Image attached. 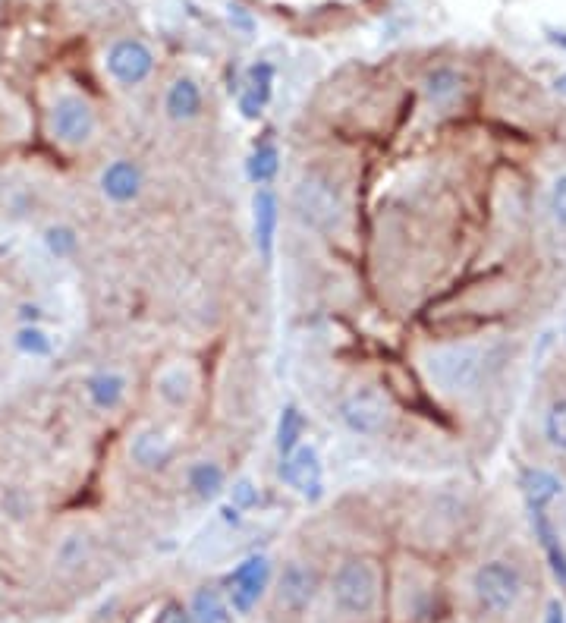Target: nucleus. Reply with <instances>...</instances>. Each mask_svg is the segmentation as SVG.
I'll use <instances>...</instances> for the list:
<instances>
[{"mask_svg": "<svg viewBox=\"0 0 566 623\" xmlns=\"http://www.w3.org/2000/svg\"><path fill=\"white\" fill-rule=\"evenodd\" d=\"M271 79H274V70L268 67V63H258V67L249 70V89H246L243 98H239V107H243L246 117H258L261 107L268 104V98H271Z\"/></svg>", "mask_w": 566, "mask_h": 623, "instance_id": "dca6fc26", "label": "nucleus"}, {"mask_svg": "<svg viewBox=\"0 0 566 623\" xmlns=\"http://www.w3.org/2000/svg\"><path fill=\"white\" fill-rule=\"evenodd\" d=\"M274 174H277V148H271V145L258 148V152L252 155V161H249V177L255 183H268Z\"/></svg>", "mask_w": 566, "mask_h": 623, "instance_id": "b1692460", "label": "nucleus"}, {"mask_svg": "<svg viewBox=\"0 0 566 623\" xmlns=\"http://www.w3.org/2000/svg\"><path fill=\"white\" fill-rule=\"evenodd\" d=\"M189 485H192V491L199 494L202 501H211V498H217V494H221V488H224V469L217 466V463H211V460L195 463V466L189 469Z\"/></svg>", "mask_w": 566, "mask_h": 623, "instance_id": "6ab92c4d", "label": "nucleus"}, {"mask_svg": "<svg viewBox=\"0 0 566 623\" xmlns=\"http://www.w3.org/2000/svg\"><path fill=\"white\" fill-rule=\"evenodd\" d=\"M544 623H566V617H563V608L557 605V601H554V605L548 608V620H544Z\"/></svg>", "mask_w": 566, "mask_h": 623, "instance_id": "7c9ffc66", "label": "nucleus"}, {"mask_svg": "<svg viewBox=\"0 0 566 623\" xmlns=\"http://www.w3.org/2000/svg\"><path fill=\"white\" fill-rule=\"evenodd\" d=\"M315 592H318V576L312 567L299 564V561L283 567L280 583H277L280 608H287L290 614H302L315 601Z\"/></svg>", "mask_w": 566, "mask_h": 623, "instance_id": "6e6552de", "label": "nucleus"}, {"mask_svg": "<svg viewBox=\"0 0 566 623\" xmlns=\"http://www.w3.org/2000/svg\"><path fill=\"white\" fill-rule=\"evenodd\" d=\"M230 23H239L246 32L252 29V23H249V16L243 13V7H230Z\"/></svg>", "mask_w": 566, "mask_h": 623, "instance_id": "c756f323", "label": "nucleus"}, {"mask_svg": "<svg viewBox=\"0 0 566 623\" xmlns=\"http://www.w3.org/2000/svg\"><path fill=\"white\" fill-rule=\"evenodd\" d=\"M126 394V381L117 372H101L95 378H89V397L101 410H114V406L123 400Z\"/></svg>", "mask_w": 566, "mask_h": 623, "instance_id": "a211bd4d", "label": "nucleus"}, {"mask_svg": "<svg viewBox=\"0 0 566 623\" xmlns=\"http://www.w3.org/2000/svg\"><path fill=\"white\" fill-rule=\"evenodd\" d=\"M19 347H23L26 353H48L51 343H48V337L41 334L38 328H26L23 334H19Z\"/></svg>", "mask_w": 566, "mask_h": 623, "instance_id": "bb28decb", "label": "nucleus"}, {"mask_svg": "<svg viewBox=\"0 0 566 623\" xmlns=\"http://www.w3.org/2000/svg\"><path fill=\"white\" fill-rule=\"evenodd\" d=\"M340 419L353 435L378 438L387 432L390 422H394V406L387 403L384 394H378L372 388H362V391H353L340 403Z\"/></svg>", "mask_w": 566, "mask_h": 623, "instance_id": "423d86ee", "label": "nucleus"}, {"mask_svg": "<svg viewBox=\"0 0 566 623\" xmlns=\"http://www.w3.org/2000/svg\"><path fill=\"white\" fill-rule=\"evenodd\" d=\"M104 67L120 85H142L155 70V54L139 38H120L107 51Z\"/></svg>", "mask_w": 566, "mask_h": 623, "instance_id": "0eeeda50", "label": "nucleus"}, {"mask_svg": "<svg viewBox=\"0 0 566 623\" xmlns=\"http://www.w3.org/2000/svg\"><path fill=\"white\" fill-rule=\"evenodd\" d=\"M192 617L195 623H230L233 608L227 605V598L221 592L205 586L192 595Z\"/></svg>", "mask_w": 566, "mask_h": 623, "instance_id": "f3484780", "label": "nucleus"}, {"mask_svg": "<svg viewBox=\"0 0 566 623\" xmlns=\"http://www.w3.org/2000/svg\"><path fill=\"white\" fill-rule=\"evenodd\" d=\"M472 592L478 608L488 614H507L516 608V601L522 595V576L513 564L507 561H488L475 570L472 576Z\"/></svg>", "mask_w": 566, "mask_h": 623, "instance_id": "39448f33", "label": "nucleus"}, {"mask_svg": "<svg viewBox=\"0 0 566 623\" xmlns=\"http://www.w3.org/2000/svg\"><path fill=\"white\" fill-rule=\"evenodd\" d=\"M101 192L111 202H117V205H126V202L139 199V192H142V170H139V164L126 161V158L107 164L104 174H101Z\"/></svg>", "mask_w": 566, "mask_h": 623, "instance_id": "9b49d317", "label": "nucleus"}, {"mask_svg": "<svg viewBox=\"0 0 566 623\" xmlns=\"http://www.w3.org/2000/svg\"><path fill=\"white\" fill-rule=\"evenodd\" d=\"M460 92H463V79L453 70H434L425 79V95L431 98V104H450L460 98Z\"/></svg>", "mask_w": 566, "mask_h": 623, "instance_id": "aec40b11", "label": "nucleus"}, {"mask_svg": "<svg viewBox=\"0 0 566 623\" xmlns=\"http://www.w3.org/2000/svg\"><path fill=\"white\" fill-rule=\"evenodd\" d=\"M522 488H526V494H529L532 510H544V504L554 501L557 494H560V482L554 476H548V472H541V469L526 472V479H522Z\"/></svg>", "mask_w": 566, "mask_h": 623, "instance_id": "412c9836", "label": "nucleus"}, {"mask_svg": "<svg viewBox=\"0 0 566 623\" xmlns=\"http://www.w3.org/2000/svg\"><path fill=\"white\" fill-rule=\"evenodd\" d=\"M302 428H306V419L296 410V406H287L280 416V425H277V450L283 457H290L293 450L299 447V438H302Z\"/></svg>", "mask_w": 566, "mask_h": 623, "instance_id": "4be33fe9", "label": "nucleus"}, {"mask_svg": "<svg viewBox=\"0 0 566 623\" xmlns=\"http://www.w3.org/2000/svg\"><path fill=\"white\" fill-rule=\"evenodd\" d=\"M544 435H548V441L557 450H563L566 454V397L551 403L548 416H544Z\"/></svg>", "mask_w": 566, "mask_h": 623, "instance_id": "5701e85b", "label": "nucleus"}, {"mask_svg": "<svg viewBox=\"0 0 566 623\" xmlns=\"http://www.w3.org/2000/svg\"><path fill=\"white\" fill-rule=\"evenodd\" d=\"M265 586H268V561L265 557H249L230 576V608L239 614H249L261 592H265Z\"/></svg>", "mask_w": 566, "mask_h": 623, "instance_id": "1a4fd4ad", "label": "nucleus"}, {"mask_svg": "<svg viewBox=\"0 0 566 623\" xmlns=\"http://www.w3.org/2000/svg\"><path fill=\"white\" fill-rule=\"evenodd\" d=\"M173 454H177V447H173V441L161 432V428H142V432L133 438V444H129V457H133V463L145 472L167 469Z\"/></svg>", "mask_w": 566, "mask_h": 623, "instance_id": "9d476101", "label": "nucleus"}, {"mask_svg": "<svg viewBox=\"0 0 566 623\" xmlns=\"http://www.w3.org/2000/svg\"><path fill=\"white\" fill-rule=\"evenodd\" d=\"M155 388H158V397L167 406H186L192 400V391H195V375H192V369L186 362H170L167 369L158 372Z\"/></svg>", "mask_w": 566, "mask_h": 623, "instance_id": "4468645a", "label": "nucleus"}, {"mask_svg": "<svg viewBox=\"0 0 566 623\" xmlns=\"http://www.w3.org/2000/svg\"><path fill=\"white\" fill-rule=\"evenodd\" d=\"M233 501H236L239 507H252V504H258V488H255L249 479L236 482V485H233Z\"/></svg>", "mask_w": 566, "mask_h": 623, "instance_id": "c85d7f7f", "label": "nucleus"}, {"mask_svg": "<svg viewBox=\"0 0 566 623\" xmlns=\"http://www.w3.org/2000/svg\"><path fill=\"white\" fill-rule=\"evenodd\" d=\"M331 598H334V605L350 617L372 614L375 601H378L375 564L365 561V557H350V561H343L331 579Z\"/></svg>", "mask_w": 566, "mask_h": 623, "instance_id": "7ed1b4c3", "label": "nucleus"}, {"mask_svg": "<svg viewBox=\"0 0 566 623\" xmlns=\"http://www.w3.org/2000/svg\"><path fill=\"white\" fill-rule=\"evenodd\" d=\"M164 111L170 120L177 123H186V120H195L202 114V89L199 82L189 79V76H180L173 79V85L167 89V98H164Z\"/></svg>", "mask_w": 566, "mask_h": 623, "instance_id": "ddd939ff", "label": "nucleus"}, {"mask_svg": "<svg viewBox=\"0 0 566 623\" xmlns=\"http://www.w3.org/2000/svg\"><path fill=\"white\" fill-rule=\"evenodd\" d=\"M48 133L63 148H82L89 145L98 133V114L82 95H60L51 104L48 114Z\"/></svg>", "mask_w": 566, "mask_h": 623, "instance_id": "20e7f679", "label": "nucleus"}, {"mask_svg": "<svg viewBox=\"0 0 566 623\" xmlns=\"http://www.w3.org/2000/svg\"><path fill=\"white\" fill-rule=\"evenodd\" d=\"M551 211H554L557 224L566 227V174L557 177L554 186H551Z\"/></svg>", "mask_w": 566, "mask_h": 623, "instance_id": "a878e982", "label": "nucleus"}, {"mask_svg": "<svg viewBox=\"0 0 566 623\" xmlns=\"http://www.w3.org/2000/svg\"><path fill=\"white\" fill-rule=\"evenodd\" d=\"M488 353L478 343H447L425 356V375L441 394L466 397L475 394L485 381Z\"/></svg>", "mask_w": 566, "mask_h": 623, "instance_id": "f257e3e1", "label": "nucleus"}, {"mask_svg": "<svg viewBox=\"0 0 566 623\" xmlns=\"http://www.w3.org/2000/svg\"><path fill=\"white\" fill-rule=\"evenodd\" d=\"M283 479L299 488L306 498H318L321 491V460L312 447H296L290 457H283Z\"/></svg>", "mask_w": 566, "mask_h": 623, "instance_id": "f8f14e48", "label": "nucleus"}, {"mask_svg": "<svg viewBox=\"0 0 566 623\" xmlns=\"http://www.w3.org/2000/svg\"><path fill=\"white\" fill-rule=\"evenodd\" d=\"M155 623H195V617H192V611H186V608L180 605V601H167Z\"/></svg>", "mask_w": 566, "mask_h": 623, "instance_id": "cd10ccee", "label": "nucleus"}, {"mask_svg": "<svg viewBox=\"0 0 566 623\" xmlns=\"http://www.w3.org/2000/svg\"><path fill=\"white\" fill-rule=\"evenodd\" d=\"M255 243L261 259L271 262L274 255V233H277V196L271 189H258L255 192Z\"/></svg>", "mask_w": 566, "mask_h": 623, "instance_id": "2eb2a0df", "label": "nucleus"}, {"mask_svg": "<svg viewBox=\"0 0 566 623\" xmlns=\"http://www.w3.org/2000/svg\"><path fill=\"white\" fill-rule=\"evenodd\" d=\"M45 243H48V249L57 255V259H67V255H73V252H76V246H79V240H76V230H73V227H63V224L48 227V233H45Z\"/></svg>", "mask_w": 566, "mask_h": 623, "instance_id": "393cba45", "label": "nucleus"}, {"mask_svg": "<svg viewBox=\"0 0 566 623\" xmlns=\"http://www.w3.org/2000/svg\"><path fill=\"white\" fill-rule=\"evenodd\" d=\"M293 211L306 227L318 233H334L346 218V202L343 192L328 177L312 174L293 186Z\"/></svg>", "mask_w": 566, "mask_h": 623, "instance_id": "f03ea898", "label": "nucleus"}]
</instances>
